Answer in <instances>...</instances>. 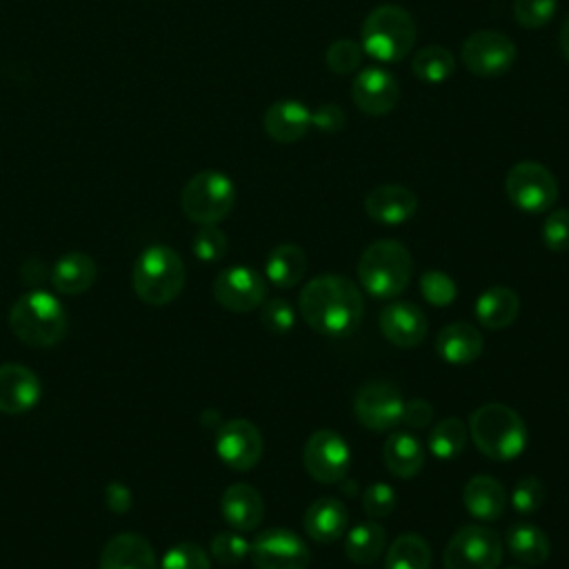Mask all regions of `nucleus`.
Wrapping results in <instances>:
<instances>
[{
	"instance_id": "1",
	"label": "nucleus",
	"mask_w": 569,
	"mask_h": 569,
	"mask_svg": "<svg viewBox=\"0 0 569 569\" xmlns=\"http://www.w3.org/2000/svg\"><path fill=\"white\" fill-rule=\"evenodd\" d=\"M302 320L318 333L342 338L353 333L365 316L360 289L340 273L311 278L298 298Z\"/></svg>"
},
{
	"instance_id": "2",
	"label": "nucleus",
	"mask_w": 569,
	"mask_h": 569,
	"mask_svg": "<svg viewBox=\"0 0 569 569\" xmlns=\"http://www.w3.org/2000/svg\"><path fill=\"white\" fill-rule=\"evenodd\" d=\"M473 445L491 460L507 462L518 458L527 447V425L511 407L487 402L469 418Z\"/></svg>"
},
{
	"instance_id": "3",
	"label": "nucleus",
	"mask_w": 569,
	"mask_h": 569,
	"mask_svg": "<svg viewBox=\"0 0 569 569\" xmlns=\"http://www.w3.org/2000/svg\"><path fill=\"white\" fill-rule=\"evenodd\" d=\"M9 327L24 345L53 347L67 336L69 320L53 293L31 289L11 305Z\"/></svg>"
},
{
	"instance_id": "4",
	"label": "nucleus",
	"mask_w": 569,
	"mask_h": 569,
	"mask_svg": "<svg viewBox=\"0 0 569 569\" xmlns=\"http://www.w3.org/2000/svg\"><path fill=\"white\" fill-rule=\"evenodd\" d=\"M413 271V260L409 249L391 238L371 242L358 260V280L367 293L373 298H396L400 296Z\"/></svg>"
},
{
	"instance_id": "5",
	"label": "nucleus",
	"mask_w": 569,
	"mask_h": 569,
	"mask_svg": "<svg viewBox=\"0 0 569 569\" xmlns=\"http://www.w3.org/2000/svg\"><path fill=\"white\" fill-rule=\"evenodd\" d=\"M360 47L378 62H400L416 44V22L398 4L376 7L362 22Z\"/></svg>"
},
{
	"instance_id": "6",
	"label": "nucleus",
	"mask_w": 569,
	"mask_h": 569,
	"mask_svg": "<svg viewBox=\"0 0 569 569\" xmlns=\"http://www.w3.org/2000/svg\"><path fill=\"white\" fill-rule=\"evenodd\" d=\"M187 269L182 258L164 244L147 247L131 273V284L136 296L147 305H167L176 300L184 287Z\"/></svg>"
},
{
	"instance_id": "7",
	"label": "nucleus",
	"mask_w": 569,
	"mask_h": 569,
	"mask_svg": "<svg viewBox=\"0 0 569 569\" xmlns=\"http://www.w3.org/2000/svg\"><path fill=\"white\" fill-rule=\"evenodd\" d=\"M236 202V187L222 171H200L182 189L180 204L196 224H216L229 216Z\"/></svg>"
},
{
	"instance_id": "8",
	"label": "nucleus",
	"mask_w": 569,
	"mask_h": 569,
	"mask_svg": "<svg viewBox=\"0 0 569 569\" xmlns=\"http://www.w3.org/2000/svg\"><path fill=\"white\" fill-rule=\"evenodd\" d=\"M502 538L487 525H465L447 542L445 569H498L502 560Z\"/></svg>"
},
{
	"instance_id": "9",
	"label": "nucleus",
	"mask_w": 569,
	"mask_h": 569,
	"mask_svg": "<svg viewBox=\"0 0 569 569\" xmlns=\"http://www.w3.org/2000/svg\"><path fill=\"white\" fill-rule=\"evenodd\" d=\"M505 193L516 209L525 213H542L556 204L558 182L545 164L522 160L507 171Z\"/></svg>"
},
{
	"instance_id": "10",
	"label": "nucleus",
	"mask_w": 569,
	"mask_h": 569,
	"mask_svg": "<svg viewBox=\"0 0 569 569\" xmlns=\"http://www.w3.org/2000/svg\"><path fill=\"white\" fill-rule=\"evenodd\" d=\"M405 398L389 380L365 382L353 398V413L358 422L371 431H389L402 422Z\"/></svg>"
},
{
	"instance_id": "11",
	"label": "nucleus",
	"mask_w": 569,
	"mask_h": 569,
	"mask_svg": "<svg viewBox=\"0 0 569 569\" xmlns=\"http://www.w3.org/2000/svg\"><path fill=\"white\" fill-rule=\"evenodd\" d=\"M302 462L313 480L322 485L342 482L351 465L349 445L338 431L318 429L305 442Z\"/></svg>"
},
{
	"instance_id": "12",
	"label": "nucleus",
	"mask_w": 569,
	"mask_h": 569,
	"mask_svg": "<svg viewBox=\"0 0 569 569\" xmlns=\"http://www.w3.org/2000/svg\"><path fill=\"white\" fill-rule=\"evenodd\" d=\"M249 558L256 569H307L311 562V551L298 533L273 527L256 536Z\"/></svg>"
},
{
	"instance_id": "13",
	"label": "nucleus",
	"mask_w": 569,
	"mask_h": 569,
	"mask_svg": "<svg viewBox=\"0 0 569 569\" xmlns=\"http://www.w3.org/2000/svg\"><path fill=\"white\" fill-rule=\"evenodd\" d=\"M465 67L480 78H498L516 62V44L500 31H476L460 49Z\"/></svg>"
},
{
	"instance_id": "14",
	"label": "nucleus",
	"mask_w": 569,
	"mask_h": 569,
	"mask_svg": "<svg viewBox=\"0 0 569 569\" xmlns=\"http://www.w3.org/2000/svg\"><path fill=\"white\" fill-rule=\"evenodd\" d=\"M213 298L220 307L233 313H249L258 309L267 298V282L264 278L244 264L229 267L218 273L213 280Z\"/></svg>"
},
{
	"instance_id": "15",
	"label": "nucleus",
	"mask_w": 569,
	"mask_h": 569,
	"mask_svg": "<svg viewBox=\"0 0 569 569\" xmlns=\"http://www.w3.org/2000/svg\"><path fill=\"white\" fill-rule=\"evenodd\" d=\"M216 453L233 471H249L262 458V436L244 418H231L216 433Z\"/></svg>"
},
{
	"instance_id": "16",
	"label": "nucleus",
	"mask_w": 569,
	"mask_h": 569,
	"mask_svg": "<svg viewBox=\"0 0 569 569\" xmlns=\"http://www.w3.org/2000/svg\"><path fill=\"white\" fill-rule=\"evenodd\" d=\"M353 104L367 116H387L400 100V84L382 67H367L358 71L351 82Z\"/></svg>"
},
{
	"instance_id": "17",
	"label": "nucleus",
	"mask_w": 569,
	"mask_h": 569,
	"mask_svg": "<svg viewBox=\"0 0 569 569\" xmlns=\"http://www.w3.org/2000/svg\"><path fill=\"white\" fill-rule=\"evenodd\" d=\"M427 329H429L427 316L413 302L398 300V302L387 305L380 313L382 336L400 349L418 347L425 340Z\"/></svg>"
},
{
	"instance_id": "18",
	"label": "nucleus",
	"mask_w": 569,
	"mask_h": 569,
	"mask_svg": "<svg viewBox=\"0 0 569 569\" xmlns=\"http://www.w3.org/2000/svg\"><path fill=\"white\" fill-rule=\"evenodd\" d=\"M40 378L24 365L7 362L0 365V411L24 413L40 400Z\"/></svg>"
},
{
	"instance_id": "19",
	"label": "nucleus",
	"mask_w": 569,
	"mask_h": 569,
	"mask_svg": "<svg viewBox=\"0 0 569 569\" xmlns=\"http://www.w3.org/2000/svg\"><path fill=\"white\" fill-rule=\"evenodd\" d=\"M365 211L380 224H402L418 211V198L402 184H380L365 196Z\"/></svg>"
},
{
	"instance_id": "20",
	"label": "nucleus",
	"mask_w": 569,
	"mask_h": 569,
	"mask_svg": "<svg viewBox=\"0 0 569 569\" xmlns=\"http://www.w3.org/2000/svg\"><path fill=\"white\" fill-rule=\"evenodd\" d=\"M100 569H158V560L144 536L124 531L102 547Z\"/></svg>"
},
{
	"instance_id": "21",
	"label": "nucleus",
	"mask_w": 569,
	"mask_h": 569,
	"mask_svg": "<svg viewBox=\"0 0 569 569\" xmlns=\"http://www.w3.org/2000/svg\"><path fill=\"white\" fill-rule=\"evenodd\" d=\"M220 511L229 527L236 531H251L262 522L264 502L258 489L247 482L229 485L220 498Z\"/></svg>"
},
{
	"instance_id": "22",
	"label": "nucleus",
	"mask_w": 569,
	"mask_h": 569,
	"mask_svg": "<svg viewBox=\"0 0 569 569\" xmlns=\"http://www.w3.org/2000/svg\"><path fill=\"white\" fill-rule=\"evenodd\" d=\"M262 124L271 140L280 144H291L309 131L311 111L298 100H280L264 111Z\"/></svg>"
},
{
	"instance_id": "23",
	"label": "nucleus",
	"mask_w": 569,
	"mask_h": 569,
	"mask_svg": "<svg viewBox=\"0 0 569 569\" xmlns=\"http://www.w3.org/2000/svg\"><path fill=\"white\" fill-rule=\"evenodd\" d=\"M349 522L347 507L338 498H318L313 500L302 518L305 531L316 542H336L345 536Z\"/></svg>"
},
{
	"instance_id": "24",
	"label": "nucleus",
	"mask_w": 569,
	"mask_h": 569,
	"mask_svg": "<svg viewBox=\"0 0 569 569\" xmlns=\"http://www.w3.org/2000/svg\"><path fill=\"white\" fill-rule=\"evenodd\" d=\"M482 333L469 322H451L436 336V353L449 365H469L482 353Z\"/></svg>"
},
{
	"instance_id": "25",
	"label": "nucleus",
	"mask_w": 569,
	"mask_h": 569,
	"mask_svg": "<svg viewBox=\"0 0 569 569\" xmlns=\"http://www.w3.org/2000/svg\"><path fill=\"white\" fill-rule=\"evenodd\" d=\"M98 276V267L91 256L82 251L62 253L51 267V284L58 293L80 296L84 293Z\"/></svg>"
},
{
	"instance_id": "26",
	"label": "nucleus",
	"mask_w": 569,
	"mask_h": 569,
	"mask_svg": "<svg viewBox=\"0 0 569 569\" xmlns=\"http://www.w3.org/2000/svg\"><path fill=\"white\" fill-rule=\"evenodd\" d=\"M462 502L465 509L478 518V520H496L502 516L505 507H507V493L505 487L491 478V476H473L462 491Z\"/></svg>"
},
{
	"instance_id": "27",
	"label": "nucleus",
	"mask_w": 569,
	"mask_h": 569,
	"mask_svg": "<svg viewBox=\"0 0 569 569\" xmlns=\"http://www.w3.org/2000/svg\"><path fill=\"white\" fill-rule=\"evenodd\" d=\"M520 309V298L509 287H489L476 300V318L485 329L498 331L509 327Z\"/></svg>"
},
{
	"instance_id": "28",
	"label": "nucleus",
	"mask_w": 569,
	"mask_h": 569,
	"mask_svg": "<svg viewBox=\"0 0 569 569\" xmlns=\"http://www.w3.org/2000/svg\"><path fill=\"white\" fill-rule=\"evenodd\" d=\"M382 460L396 478H413L425 465L422 445L413 433L396 431L382 445Z\"/></svg>"
},
{
	"instance_id": "29",
	"label": "nucleus",
	"mask_w": 569,
	"mask_h": 569,
	"mask_svg": "<svg viewBox=\"0 0 569 569\" xmlns=\"http://www.w3.org/2000/svg\"><path fill=\"white\" fill-rule=\"evenodd\" d=\"M305 271H307V256L293 242L273 247L264 262V276L269 278L271 284H276L280 289H289V287L298 284L302 280Z\"/></svg>"
},
{
	"instance_id": "30",
	"label": "nucleus",
	"mask_w": 569,
	"mask_h": 569,
	"mask_svg": "<svg viewBox=\"0 0 569 569\" xmlns=\"http://www.w3.org/2000/svg\"><path fill=\"white\" fill-rule=\"evenodd\" d=\"M507 549L522 565H542L549 558V538L531 522H516L507 529Z\"/></svg>"
},
{
	"instance_id": "31",
	"label": "nucleus",
	"mask_w": 569,
	"mask_h": 569,
	"mask_svg": "<svg viewBox=\"0 0 569 569\" xmlns=\"http://www.w3.org/2000/svg\"><path fill=\"white\" fill-rule=\"evenodd\" d=\"M385 542H387L385 529L378 522L367 520V522L356 525L347 533L345 553L356 565H369V562H376L380 558V553L385 549Z\"/></svg>"
},
{
	"instance_id": "32",
	"label": "nucleus",
	"mask_w": 569,
	"mask_h": 569,
	"mask_svg": "<svg viewBox=\"0 0 569 569\" xmlns=\"http://www.w3.org/2000/svg\"><path fill=\"white\" fill-rule=\"evenodd\" d=\"M431 549L418 533L398 536L385 556V569H429Z\"/></svg>"
},
{
	"instance_id": "33",
	"label": "nucleus",
	"mask_w": 569,
	"mask_h": 569,
	"mask_svg": "<svg viewBox=\"0 0 569 569\" xmlns=\"http://www.w3.org/2000/svg\"><path fill=\"white\" fill-rule=\"evenodd\" d=\"M411 71L418 80H422L427 84H438L453 76L456 58L447 47L429 44V47H422L416 51V56L411 60Z\"/></svg>"
},
{
	"instance_id": "34",
	"label": "nucleus",
	"mask_w": 569,
	"mask_h": 569,
	"mask_svg": "<svg viewBox=\"0 0 569 569\" xmlns=\"http://www.w3.org/2000/svg\"><path fill=\"white\" fill-rule=\"evenodd\" d=\"M467 436V427L460 418H442L429 433V451L440 460H451L462 453Z\"/></svg>"
},
{
	"instance_id": "35",
	"label": "nucleus",
	"mask_w": 569,
	"mask_h": 569,
	"mask_svg": "<svg viewBox=\"0 0 569 569\" xmlns=\"http://www.w3.org/2000/svg\"><path fill=\"white\" fill-rule=\"evenodd\" d=\"M160 569H211V560L200 545L184 540L167 549Z\"/></svg>"
},
{
	"instance_id": "36",
	"label": "nucleus",
	"mask_w": 569,
	"mask_h": 569,
	"mask_svg": "<svg viewBox=\"0 0 569 569\" xmlns=\"http://www.w3.org/2000/svg\"><path fill=\"white\" fill-rule=\"evenodd\" d=\"M420 293L422 298L433 305V307H447L456 300L458 296V287L456 282L445 273V271H438V269H431V271H425L420 276Z\"/></svg>"
},
{
	"instance_id": "37",
	"label": "nucleus",
	"mask_w": 569,
	"mask_h": 569,
	"mask_svg": "<svg viewBox=\"0 0 569 569\" xmlns=\"http://www.w3.org/2000/svg\"><path fill=\"white\" fill-rule=\"evenodd\" d=\"M558 0H513V18L525 29H540L551 22Z\"/></svg>"
},
{
	"instance_id": "38",
	"label": "nucleus",
	"mask_w": 569,
	"mask_h": 569,
	"mask_svg": "<svg viewBox=\"0 0 569 569\" xmlns=\"http://www.w3.org/2000/svg\"><path fill=\"white\" fill-rule=\"evenodd\" d=\"M211 556L220 565H238L249 556L251 542H247L240 533L236 531H220L211 538Z\"/></svg>"
},
{
	"instance_id": "39",
	"label": "nucleus",
	"mask_w": 569,
	"mask_h": 569,
	"mask_svg": "<svg viewBox=\"0 0 569 569\" xmlns=\"http://www.w3.org/2000/svg\"><path fill=\"white\" fill-rule=\"evenodd\" d=\"M362 47L349 38H340L336 42L329 44L327 49V67L338 73V76H347L353 73L360 62H362Z\"/></svg>"
},
{
	"instance_id": "40",
	"label": "nucleus",
	"mask_w": 569,
	"mask_h": 569,
	"mask_svg": "<svg viewBox=\"0 0 569 569\" xmlns=\"http://www.w3.org/2000/svg\"><path fill=\"white\" fill-rule=\"evenodd\" d=\"M191 249L198 260L216 262L227 253V236L216 224H200V231L193 236Z\"/></svg>"
},
{
	"instance_id": "41",
	"label": "nucleus",
	"mask_w": 569,
	"mask_h": 569,
	"mask_svg": "<svg viewBox=\"0 0 569 569\" xmlns=\"http://www.w3.org/2000/svg\"><path fill=\"white\" fill-rule=\"evenodd\" d=\"M260 322L271 333H289L296 325L293 307L284 298H271V300L262 302Z\"/></svg>"
},
{
	"instance_id": "42",
	"label": "nucleus",
	"mask_w": 569,
	"mask_h": 569,
	"mask_svg": "<svg viewBox=\"0 0 569 569\" xmlns=\"http://www.w3.org/2000/svg\"><path fill=\"white\" fill-rule=\"evenodd\" d=\"M540 236L547 249L567 251L569 249V209H553L551 213H547Z\"/></svg>"
},
{
	"instance_id": "43",
	"label": "nucleus",
	"mask_w": 569,
	"mask_h": 569,
	"mask_svg": "<svg viewBox=\"0 0 569 569\" xmlns=\"http://www.w3.org/2000/svg\"><path fill=\"white\" fill-rule=\"evenodd\" d=\"M545 502V487L538 478H522L511 491V505L518 513H533Z\"/></svg>"
},
{
	"instance_id": "44",
	"label": "nucleus",
	"mask_w": 569,
	"mask_h": 569,
	"mask_svg": "<svg viewBox=\"0 0 569 569\" xmlns=\"http://www.w3.org/2000/svg\"><path fill=\"white\" fill-rule=\"evenodd\" d=\"M396 507V491L387 482H373L362 493V509L369 518H385Z\"/></svg>"
},
{
	"instance_id": "45",
	"label": "nucleus",
	"mask_w": 569,
	"mask_h": 569,
	"mask_svg": "<svg viewBox=\"0 0 569 569\" xmlns=\"http://www.w3.org/2000/svg\"><path fill=\"white\" fill-rule=\"evenodd\" d=\"M345 124H347V116H345L342 107L336 102L318 104L311 111V127H316L322 133H336V131L345 129Z\"/></svg>"
},
{
	"instance_id": "46",
	"label": "nucleus",
	"mask_w": 569,
	"mask_h": 569,
	"mask_svg": "<svg viewBox=\"0 0 569 569\" xmlns=\"http://www.w3.org/2000/svg\"><path fill=\"white\" fill-rule=\"evenodd\" d=\"M433 418V407L422 400V398H413L409 402H405V409H402V422L411 429H422L431 422Z\"/></svg>"
},
{
	"instance_id": "47",
	"label": "nucleus",
	"mask_w": 569,
	"mask_h": 569,
	"mask_svg": "<svg viewBox=\"0 0 569 569\" xmlns=\"http://www.w3.org/2000/svg\"><path fill=\"white\" fill-rule=\"evenodd\" d=\"M104 505L113 511V513H127L133 505V496L129 491L127 485L122 482H109L104 487Z\"/></svg>"
},
{
	"instance_id": "48",
	"label": "nucleus",
	"mask_w": 569,
	"mask_h": 569,
	"mask_svg": "<svg viewBox=\"0 0 569 569\" xmlns=\"http://www.w3.org/2000/svg\"><path fill=\"white\" fill-rule=\"evenodd\" d=\"M558 42H560V51H562L565 60L569 62V16H567V18H565V22H562V29H560V38H558Z\"/></svg>"
},
{
	"instance_id": "49",
	"label": "nucleus",
	"mask_w": 569,
	"mask_h": 569,
	"mask_svg": "<svg viewBox=\"0 0 569 569\" xmlns=\"http://www.w3.org/2000/svg\"><path fill=\"white\" fill-rule=\"evenodd\" d=\"M511 569H518V567H511Z\"/></svg>"
}]
</instances>
